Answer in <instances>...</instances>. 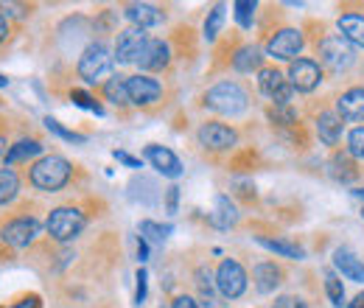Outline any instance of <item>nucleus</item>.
<instances>
[{
    "instance_id": "1",
    "label": "nucleus",
    "mask_w": 364,
    "mask_h": 308,
    "mask_svg": "<svg viewBox=\"0 0 364 308\" xmlns=\"http://www.w3.org/2000/svg\"><path fill=\"white\" fill-rule=\"evenodd\" d=\"M70 174H73V169H70V163L65 160V157H59V154H50V157H43V160H37L34 166H31V182L40 188V191H62L68 182H70Z\"/></svg>"
},
{
    "instance_id": "2",
    "label": "nucleus",
    "mask_w": 364,
    "mask_h": 308,
    "mask_svg": "<svg viewBox=\"0 0 364 308\" xmlns=\"http://www.w3.org/2000/svg\"><path fill=\"white\" fill-rule=\"evenodd\" d=\"M205 104L210 110L222 112V115H238V112L247 110L250 98H247V92H244L241 85H235V82H219L216 87H210L205 92Z\"/></svg>"
},
{
    "instance_id": "3",
    "label": "nucleus",
    "mask_w": 364,
    "mask_h": 308,
    "mask_svg": "<svg viewBox=\"0 0 364 308\" xmlns=\"http://www.w3.org/2000/svg\"><path fill=\"white\" fill-rule=\"evenodd\" d=\"M85 213L79 211V208H56V211H50V216H48L46 227H48V235L53 238V241H73L82 230H85Z\"/></svg>"
},
{
    "instance_id": "4",
    "label": "nucleus",
    "mask_w": 364,
    "mask_h": 308,
    "mask_svg": "<svg viewBox=\"0 0 364 308\" xmlns=\"http://www.w3.org/2000/svg\"><path fill=\"white\" fill-rule=\"evenodd\" d=\"M319 65H325L331 73H342L353 65V48L336 34H325L317 45Z\"/></svg>"
},
{
    "instance_id": "5",
    "label": "nucleus",
    "mask_w": 364,
    "mask_h": 308,
    "mask_svg": "<svg viewBox=\"0 0 364 308\" xmlns=\"http://www.w3.org/2000/svg\"><path fill=\"white\" fill-rule=\"evenodd\" d=\"M109 70H112V53H109V48L104 43L87 45V51L79 56V76H82L87 85H95V82H101Z\"/></svg>"
},
{
    "instance_id": "6",
    "label": "nucleus",
    "mask_w": 364,
    "mask_h": 308,
    "mask_svg": "<svg viewBox=\"0 0 364 308\" xmlns=\"http://www.w3.org/2000/svg\"><path fill=\"white\" fill-rule=\"evenodd\" d=\"M216 286L225 300H238L247 292V272L235 258H225L216 269Z\"/></svg>"
},
{
    "instance_id": "7",
    "label": "nucleus",
    "mask_w": 364,
    "mask_h": 308,
    "mask_svg": "<svg viewBox=\"0 0 364 308\" xmlns=\"http://www.w3.org/2000/svg\"><path fill=\"white\" fill-rule=\"evenodd\" d=\"M303 45H306V40H303V31H300V28H280V31H274L272 37H269L267 53H269L272 59L294 62V56H300Z\"/></svg>"
},
{
    "instance_id": "8",
    "label": "nucleus",
    "mask_w": 364,
    "mask_h": 308,
    "mask_svg": "<svg viewBox=\"0 0 364 308\" xmlns=\"http://www.w3.org/2000/svg\"><path fill=\"white\" fill-rule=\"evenodd\" d=\"M258 87L269 101H274V107H289V101L294 95V87L289 85V79L274 68H264L258 73Z\"/></svg>"
},
{
    "instance_id": "9",
    "label": "nucleus",
    "mask_w": 364,
    "mask_h": 308,
    "mask_svg": "<svg viewBox=\"0 0 364 308\" xmlns=\"http://www.w3.org/2000/svg\"><path fill=\"white\" fill-rule=\"evenodd\" d=\"M322 82V68H319L314 59H294L289 65V85L297 90V92H311L319 87Z\"/></svg>"
},
{
    "instance_id": "10",
    "label": "nucleus",
    "mask_w": 364,
    "mask_h": 308,
    "mask_svg": "<svg viewBox=\"0 0 364 308\" xmlns=\"http://www.w3.org/2000/svg\"><path fill=\"white\" fill-rule=\"evenodd\" d=\"M127 92H129V101L137 107H149L154 101H160L163 87L157 79L146 76V73H135V76H127Z\"/></svg>"
},
{
    "instance_id": "11",
    "label": "nucleus",
    "mask_w": 364,
    "mask_h": 308,
    "mask_svg": "<svg viewBox=\"0 0 364 308\" xmlns=\"http://www.w3.org/2000/svg\"><path fill=\"white\" fill-rule=\"evenodd\" d=\"M199 143L210 152H228L235 146V132L230 129L228 124H219V121H208L199 127Z\"/></svg>"
},
{
    "instance_id": "12",
    "label": "nucleus",
    "mask_w": 364,
    "mask_h": 308,
    "mask_svg": "<svg viewBox=\"0 0 364 308\" xmlns=\"http://www.w3.org/2000/svg\"><path fill=\"white\" fill-rule=\"evenodd\" d=\"M146 43H149V34L143 28L132 26V28L121 31L118 40H115V59L118 62H137V56L143 53Z\"/></svg>"
},
{
    "instance_id": "13",
    "label": "nucleus",
    "mask_w": 364,
    "mask_h": 308,
    "mask_svg": "<svg viewBox=\"0 0 364 308\" xmlns=\"http://www.w3.org/2000/svg\"><path fill=\"white\" fill-rule=\"evenodd\" d=\"M37 233H40V224L34 219H14L9 221L3 230H0V238L6 241V244H11V247H17V250H23V247H28L34 238H37Z\"/></svg>"
},
{
    "instance_id": "14",
    "label": "nucleus",
    "mask_w": 364,
    "mask_h": 308,
    "mask_svg": "<svg viewBox=\"0 0 364 308\" xmlns=\"http://www.w3.org/2000/svg\"><path fill=\"white\" fill-rule=\"evenodd\" d=\"M193 280H196V292H199V300L196 303H202L205 308H225V297H222V292L216 286V275L208 266L196 269L193 272Z\"/></svg>"
},
{
    "instance_id": "15",
    "label": "nucleus",
    "mask_w": 364,
    "mask_h": 308,
    "mask_svg": "<svg viewBox=\"0 0 364 308\" xmlns=\"http://www.w3.org/2000/svg\"><path fill=\"white\" fill-rule=\"evenodd\" d=\"M143 154H146V160H149L163 176H180L182 174L180 157H177L171 149H166V146H146Z\"/></svg>"
},
{
    "instance_id": "16",
    "label": "nucleus",
    "mask_w": 364,
    "mask_h": 308,
    "mask_svg": "<svg viewBox=\"0 0 364 308\" xmlns=\"http://www.w3.org/2000/svg\"><path fill=\"white\" fill-rule=\"evenodd\" d=\"M168 59H171V51H168V45L163 43V40H149L146 48H143V53L137 56V65H140V70H163V68H168Z\"/></svg>"
},
{
    "instance_id": "17",
    "label": "nucleus",
    "mask_w": 364,
    "mask_h": 308,
    "mask_svg": "<svg viewBox=\"0 0 364 308\" xmlns=\"http://www.w3.org/2000/svg\"><path fill=\"white\" fill-rule=\"evenodd\" d=\"M336 115L342 121H364V87H353L339 95Z\"/></svg>"
},
{
    "instance_id": "18",
    "label": "nucleus",
    "mask_w": 364,
    "mask_h": 308,
    "mask_svg": "<svg viewBox=\"0 0 364 308\" xmlns=\"http://www.w3.org/2000/svg\"><path fill=\"white\" fill-rule=\"evenodd\" d=\"M127 17L132 20L135 28H143V31L163 23V11L157 6H151V3H132V6H127Z\"/></svg>"
},
{
    "instance_id": "19",
    "label": "nucleus",
    "mask_w": 364,
    "mask_h": 308,
    "mask_svg": "<svg viewBox=\"0 0 364 308\" xmlns=\"http://www.w3.org/2000/svg\"><path fill=\"white\" fill-rule=\"evenodd\" d=\"M252 277H255V289L261 294H269V292H274L283 283V269L274 264V261H264V264L255 266Z\"/></svg>"
},
{
    "instance_id": "20",
    "label": "nucleus",
    "mask_w": 364,
    "mask_h": 308,
    "mask_svg": "<svg viewBox=\"0 0 364 308\" xmlns=\"http://www.w3.org/2000/svg\"><path fill=\"white\" fill-rule=\"evenodd\" d=\"M333 266L342 272V277H348V280H353V283H364V264L350 253V250H336Z\"/></svg>"
},
{
    "instance_id": "21",
    "label": "nucleus",
    "mask_w": 364,
    "mask_h": 308,
    "mask_svg": "<svg viewBox=\"0 0 364 308\" xmlns=\"http://www.w3.org/2000/svg\"><path fill=\"white\" fill-rule=\"evenodd\" d=\"M336 26H339L345 43L364 48V14H342Z\"/></svg>"
},
{
    "instance_id": "22",
    "label": "nucleus",
    "mask_w": 364,
    "mask_h": 308,
    "mask_svg": "<svg viewBox=\"0 0 364 308\" xmlns=\"http://www.w3.org/2000/svg\"><path fill=\"white\" fill-rule=\"evenodd\" d=\"M317 132H319V140L325 146H336L339 137H342V118L336 112H319Z\"/></svg>"
},
{
    "instance_id": "23",
    "label": "nucleus",
    "mask_w": 364,
    "mask_h": 308,
    "mask_svg": "<svg viewBox=\"0 0 364 308\" xmlns=\"http://www.w3.org/2000/svg\"><path fill=\"white\" fill-rule=\"evenodd\" d=\"M261 62H264V53L255 48V45H244L235 51L232 56V68L238 73H252V70H261Z\"/></svg>"
},
{
    "instance_id": "24",
    "label": "nucleus",
    "mask_w": 364,
    "mask_h": 308,
    "mask_svg": "<svg viewBox=\"0 0 364 308\" xmlns=\"http://www.w3.org/2000/svg\"><path fill=\"white\" fill-rule=\"evenodd\" d=\"M210 221L219 227V230H230L235 221H238V211L235 205L230 202V196H216V208L210 213Z\"/></svg>"
},
{
    "instance_id": "25",
    "label": "nucleus",
    "mask_w": 364,
    "mask_h": 308,
    "mask_svg": "<svg viewBox=\"0 0 364 308\" xmlns=\"http://www.w3.org/2000/svg\"><path fill=\"white\" fill-rule=\"evenodd\" d=\"M40 152H43V143H40V140H20V143H14V146L6 152V166L31 160V157H37Z\"/></svg>"
},
{
    "instance_id": "26",
    "label": "nucleus",
    "mask_w": 364,
    "mask_h": 308,
    "mask_svg": "<svg viewBox=\"0 0 364 308\" xmlns=\"http://www.w3.org/2000/svg\"><path fill=\"white\" fill-rule=\"evenodd\" d=\"M104 95H107V101H112L115 107L132 104V101H129V92H127V76H112V79H107V82H104Z\"/></svg>"
},
{
    "instance_id": "27",
    "label": "nucleus",
    "mask_w": 364,
    "mask_h": 308,
    "mask_svg": "<svg viewBox=\"0 0 364 308\" xmlns=\"http://www.w3.org/2000/svg\"><path fill=\"white\" fill-rule=\"evenodd\" d=\"M261 244H264L267 250L277 253V255H283V258H291V261H300V258H303V250H300L297 244H291V241H280V238H264V235H261Z\"/></svg>"
},
{
    "instance_id": "28",
    "label": "nucleus",
    "mask_w": 364,
    "mask_h": 308,
    "mask_svg": "<svg viewBox=\"0 0 364 308\" xmlns=\"http://www.w3.org/2000/svg\"><path fill=\"white\" fill-rule=\"evenodd\" d=\"M168 233H171V227H168V224H157V221H149V219L140 221V238H143V241L163 244V241L168 238Z\"/></svg>"
},
{
    "instance_id": "29",
    "label": "nucleus",
    "mask_w": 364,
    "mask_h": 308,
    "mask_svg": "<svg viewBox=\"0 0 364 308\" xmlns=\"http://www.w3.org/2000/svg\"><path fill=\"white\" fill-rule=\"evenodd\" d=\"M17 191H20V179H17V174H14L11 169H0V205L11 202V199L17 196Z\"/></svg>"
},
{
    "instance_id": "30",
    "label": "nucleus",
    "mask_w": 364,
    "mask_h": 308,
    "mask_svg": "<svg viewBox=\"0 0 364 308\" xmlns=\"http://www.w3.org/2000/svg\"><path fill=\"white\" fill-rule=\"evenodd\" d=\"M325 292H328V300L333 308L348 306L345 303V289H342V280L333 275V272H325Z\"/></svg>"
},
{
    "instance_id": "31",
    "label": "nucleus",
    "mask_w": 364,
    "mask_h": 308,
    "mask_svg": "<svg viewBox=\"0 0 364 308\" xmlns=\"http://www.w3.org/2000/svg\"><path fill=\"white\" fill-rule=\"evenodd\" d=\"M222 26H225V6L219 3V6H213V9L208 11V20H205V37H208V40H216L219 31H222Z\"/></svg>"
},
{
    "instance_id": "32",
    "label": "nucleus",
    "mask_w": 364,
    "mask_h": 308,
    "mask_svg": "<svg viewBox=\"0 0 364 308\" xmlns=\"http://www.w3.org/2000/svg\"><path fill=\"white\" fill-rule=\"evenodd\" d=\"M331 166H333V176H336V179H342V182H350V179H356V176H359L356 166L350 163V157H348V154H336Z\"/></svg>"
},
{
    "instance_id": "33",
    "label": "nucleus",
    "mask_w": 364,
    "mask_h": 308,
    "mask_svg": "<svg viewBox=\"0 0 364 308\" xmlns=\"http://www.w3.org/2000/svg\"><path fill=\"white\" fill-rule=\"evenodd\" d=\"M232 9H235L238 26L241 28H250L252 26V17H255V3L252 0H238V3H232Z\"/></svg>"
},
{
    "instance_id": "34",
    "label": "nucleus",
    "mask_w": 364,
    "mask_h": 308,
    "mask_svg": "<svg viewBox=\"0 0 364 308\" xmlns=\"http://www.w3.org/2000/svg\"><path fill=\"white\" fill-rule=\"evenodd\" d=\"M70 98H73V104H79V107H85V110H92L95 115H104V107H101L92 95H87L85 90H73V92H70Z\"/></svg>"
},
{
    "instance_id": "35",
    "label": "nucleus",
    "mask_w": 364,
    "mask_h": 308,
    "mask_svg": "<svg viewBox=\"0 0 364 308\" xmlns=\"http://www.w3.org/2000/svg\"><path fill=\"white\" fill-rule=\"evenodd\" d=\"M46 127L50 129V132H56L62 140H68V143H85V134L79 132H70V129H65L59 121H53V118H46Z\"/></svg>"
},
{
    "instance_id": "36",
    "label": "nucleus",
    "mask_w": 364,
    "mask_h": 308,
    "mask_svg": "<svg viewBox=\"0 0 364 308\" xmlns=\"http://www.w3.org/2000/svg\"><path fill=\"white\" fill-rule=\"evenodd\" d=\"M348 154L364 160V127H359V129H353V132L348 134Z\"/></svg>"
},
{
    "instance_id": "37",
    "label": "nucleus",
    "mask_w": 364,
    "mask_h": 308,
    "mask_svg": "<svg viewBox=\"0 0 364 308\" xmlns=\"http://www.w3.org/2000/svg\"><path fill=\"white\" fill-rule=\"evenodd\" d=\"M269 118H272L274 124H280V127H291L297 121V112L291 107H272L269 110Z\"/></svg>"
},
{
    "instance_id": "38",
    "label": "nucleus",
    "mask_w": 364,
    "mask_h": 308,
    "mask_svg": "<svg viewBox=\"0 0 364 308\" xmlns=\"http://www.w3.org/2000/svg\"><path fill=\"white\" fill-rule=\"evenodd\" d=\"M272 308H309V303L303 297H297V294H283V297L274 300Z\"/></svg>"
},
{
    "instance_id": "39",
    "label": "nucleus",
    "mask_w": 364,
    "mask_h": 308,
    "mask_svg": "<svg viewBox=\"0 0 364 308\" xmlns=\"http://www.w3.org/2000/svg\"><path fill=\"white\" fill-rule=\"evenodd\" d=\"M137 286H135V303H146V280H149V275H146V269H137Z\"/></svg>"
},
{
    "instance_id": "40",
    "label": "nucleus",
    "mask_w": 364,
    "mask_h": 308,
    "mask_svg": "<svg viewBox=\"0 0 364 308\" xmlns=\"http://www.w3.org/2000/svg\"><path fill=\"white\" fill-rule=\"evenodd\" d=\"M177 202H180V188H168L166 191V211L174 216L177 213Z\"/></svg>"
},
{
    "instance_id": "41",
    "label": "nucleus",
    "mask_w": 364,
    "mask_h": 308,
    "mask_svg": "<svg viewBox=\"0 0 364 308\" xmlns=\"http://www.w3.org/2000/svg\"><path fill=\"white\" fill-rule=\"evenodd\" d=\"M171 308H199V303L193 297H188V294H180V297L171 300Z\"/></svg>"
},
{
    "instance_id": "42",
    "label": "nucleus",
    "mask_w": 364,
    "mask_h": 308,
    "mask_svg": "<svg viewBox=\"0 0 364 308\" xmlns=\"http://www.w3.org/2000/svg\"><path fill=\"white\" fill-rule=\"evenodd\" d=\"M115 160L124 163V166H129V169H140V160L132 157V154H127V152H115Z\"/></svg>"
},
{
    "instance_id": "43",
    "label": "nucleus",
    "mask_w": 364,
    "mask_h": 308,
    "mask_svg": "<svg viewBox=\"0 0 364 308\" xmlns=\"http://www.w3.org/2000/svg\"><path fill=\"white\" fill-rule=\"evenodd\" d=\"M11 308H40V297H26V300H20V303H14Z\"/></svg>"
},
{
    "instance_id": "44",
    "label": "nucleus",
    "mask_w": 364,
    "mask_h": 308,
    "mask_svg": "<svg viewBox=\"0 0 364 308\" xmlns=\"http://www.w3.org/2000/svg\"><path fill=\"white\" fill-rule=\"evenodd\" d=\"M146 255H149V247H146V241H143V238H137V258H140V261H146Z\"/></svg>"
},
{
    "instance_id": "45",
    "label": "nucleus",
    "mask_w": 364,
    "mask_h": 308,
    "mask_svg": "<svg viewBox=\"0 0 364 308\" xmlns=\"http://www.w3.org/2000/svg\"><path fill=\"white\" fill-rule=\"evenodd\" d=\"M6 34H9V23H6V17L0 14V43L6 40Z\"/></svg>"
},
{
    "instance_id": "46",
    "label": "nucleus",
    "mask_w": 364,
    "mask_h": 308,
    "mask_svg": "<svg viewBox=\"0 0 364 308\" xmlns=\"http://www.w3.org/2000/svg\"><path fill=\"white\" fill-rule=\"evenodd\" d=\"M345 308H364V294H356V297H353V303H348Z\"/></svg>"
},
{
    "instance_id": "47",
    "label": "nucleus",
    "mask_w": 364,
    "mask_h": 308,
    "mask_svg": "<svg viewBox=\"0 0 364 308\" xmlns=\"http://www.w3.org/2000/svg\"><path fill=\"white\" fill-rule=\"evenodd\" d=\"M3 154H6V140L0 137V157H3Z\"/></svg>"
},
{
    "instance_id": "48",
    "label": "nucleus",
    "mask_w": 364,
    "mask_h": 308,
    "mask_svg": "<svg viewBox=\"0 0 364 308\" xmlns=\"http://www.w3.org/2000/svg\"><path fill=\"white\" fill-rule=\"evenodd\" d=\"M0 87H6V76H0Z\"/></svg>"
},
{
    "instance_id": "49",
    "label": "nucleus",
    "mask_w": 364,
    "mask_h": 308,
    "mask_svg": "<svg viewBox=\"0 0 364 308\" xmlns=\"http://www.w3.org/2000/svg\"><path fill=\"white\" fill-rule=\"evenodd\" d=\"M362 216H364V211H362Z\"/></svg>"
}]
</instances>
